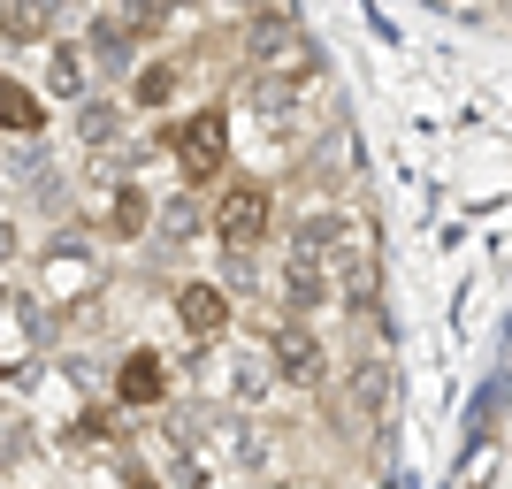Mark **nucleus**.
Returning a JSON list of instances; mask_svg holds the SVG:
<instances>
[{"label": "nucleus", "instance_id": "5", "mask_svg": "<svg viewBox=\"0 0 512 489\" xmlns=\"http://www.w3.org/2000/svg\"><path fill=\"white\" fill-rule=\"evenodd\" d=\"M77 46H85L92 77H138V69H146V39L130 31V16H100V8H92Z\"/></svg>", "mask_w": 512, "mask_h": 489}, {"label": "nucleus", "instance_id": "7", "mask_svg": "<svg viewBox=\"0 0 512 489\" xmlns=\"http://www.w3.org/2000/svg\"><path fill=\"white\" fill-rule=\"evenodd\" d=\"M230 314H237V298L222 291V283H207V276L176 283V329H184V337H192L199 352L230 337Z\"/></svg>", "mask_w": 512, "mask_h": 489}, {"label": "nucleus", "instance_id": "8", "mask_svg": "<svg viewBox=\"0 0 512 489\" xmlns=\"http://www.w3.org/2000/svg\"><path fill=\"white\" fill-rule=\"evenodd\" d=\"M115 405H130V413H146V405H169V360H161L153 344L123 352V367H115Z\"/></svg>", "mask_w": 512, "mask_h": 489}, {"label": "nucleus", "instance_id": "3", "mask_svg": "<svg viewBox=\"0 0 512 489\" xmlns=\"http://www.w3.org/2000/svg\"><path fill=\"white\" fill-rule=\"evenodd\" d=\"M268 367L283 390H321L329 383V344L306 321H268Z\"/></svg>", "mask_w": 512, "mask_h": 489}, {"label": "nucleus", "instance_id": "1", "mask_svg": "<svg viewBox=\"0 0 512 489\" xmlns=\"http://www.w3.org/2000/svg\"><path fill=\"white\" fill-rule=\"evenodd\" d=\"M276 237V192L260 176H222L214 192V245L222 253H260Z\"/></svg>", "mask_w": 512, "mask_h": 489}, {"label": "nucleus", "instance_id": "14", "mask_svg": "<svg viewBox=\"0 0 512 489\" xmlns=\"http://www.w3.org/2000/svg\"><path fill=\"white\" fill-rule=\"evenodd\" d=\"M107 192H115V199H107V237H146L153 230L146 184H130V176H123V184H107Z\"/></svg>", "mask_w": 512, "mask_h": 489}, {"label": "nucleus", "instance_id": "17", "mask_svg": "<svg viewBox=\"0 0 512 489\" xmlns=\"http://www.w3.org/2000/svg\"><path fill=\"white\" fill-rule=\"evenodd\" d=\"M230 467H237V474H268V467H276V444H268V428L230 421Z\"/></svg>", "mask_w": 512, "mask_h": 489}, {"label": "nucleus", "instance_id": "18", "mask_svg": "<svg viewBox=\"0 0 512 489\" xmlns=\"http://www.w3.org/2000/svg\"><path fill=\"white\" fill-rule=\"evenodd\" d=\"M268 390H276V367H268V344H260V352H245V360L230 367V398L237 405H260Z\"/></svg>", "mask_w": 512, "mask_h": 489}, {"label": "nucleus", "instance_id": "19", "mask_svg": "<svg viewBox=\"0 0 512 489\" xmlns=\"http://www.w3.org/2000/svg\"><path fill=\"white\" fill-rule=\"evenodd\" d=\"M352 398H360L367 413H383V405H390V367L383 360H360V367H352Z\"/></svg>", "mask_w": 512, "mask_h": 489}, {"label": "nucleus", "instance_id": "16", "mask_svg": "<svg viewBox=\"0 0 512 489\" xmlns=\"http://www.w3.org/2000/svg\"><path fill=\"white\" fill-rule=\"evenodd\" d=\"M329 268H337V291L352 298V306H375V276H383V268H375V253H367V245H344Z\"/></svg>", "mask_w": 512, "mask_h": 489}, {"label": "nucleus", "instance_id": "11", "mask_svg": "<svg viewBox=\"0 0 512 489\" xmlns=\"http://www.w3.org/2000/svg\"><path fill=\"white\" fill-rule=\"evenodd\" d=\"M46 92L69 100V107L92 100V62H85V46H77V39H54V46H46Z\"/></svg>", "mask_w": 512, "mask_h": 489}, {"label": "nucleus", "instance_id": "23", "mask_svg": "<svg viewBox=\"0 0 512 489\" xmlns=\"http://www.w3.org/2000/svg\"><path fill=\"white\" fill-rule=\"evenodd\" d=\"M16 253H23V230L8 222V214H0V268H16Z\"/></svg>", "mask_w": 512, "mask_h": 489}, {"label": "nucleus", "instance_id": "10", "mask_svg": "<svg viewBox=\"0 0 512 489\" xmlns=\"http://www.w3.org/2000/svg\"><path fill=\"white\" fill-rule=\"evenodd\" d=\"M199 230H214V207L199 192H169L161 207H153V245H169V253H176V245H192Z\"/></svg>", "mask_w": 512, "mask_h": 489}, {"label": "nucleus", "instance_id": "4", "mask_svg": "<svg viewBox=\"0 0 512 489\" xmlns=\"http://www.w3.org/2000/svg\"><path fill=\"white\" fill-rule=\"evenodd\" d=\"M39 283H46V291H31L39 306H54V291H69L77 306H85V298L100 291V260H92V245H85L77 230H62V237L39 253Z\"/></svg>", "mask_w": 512, "mask_h": 489}, {"label": "nucleus", "instance_id": "12", "mask_svg": "<svg viewBox=\"0 0 512 489\" xmlns=\"http://www.w3.org/2000/svg\"><path fill=\"white\" fill-rule=\"evenodd\" d=\"M0 130L8 138H46V92H31L23 77H0Z\"/></svg>", "mask_w": 512, "mask_h": 489}, {"label": "nucleus", "instance_id": "24", "mask_svg": "<svg viewBox=\"0 0 512 489\" xmlns=\"http://www.w3.org/2000/svg\"><path fill=\"white\" fill-rule=\"evenodd\" d=\"M8 314H16V291H8V283H0V321H8Z\"/></svg>", "mask_w": 512, "mask_h": 489}, {"label": "nucleus", "instance_id": "21", "mask_svg": "<svg viewBox=\"0 0 512 489\" xmlns=\"http://www.w3.org/2000/svg\"><path fill=\"white\" fill-rule=\"evenodd\" d=\"M69 444H77V451H100V444H115V413H92V405H85V413L69 421Z\"/></svg>", "mask_w": 512, "mask_h": 489}, {"label": "nucleus", "instance_id": "13", "mask_svg": "<svg viewBox=\"0 0 512 489\" xmlns=\"http://www.w3.org/2000/svg\"><path fill=\"white\" fill-rule=\"evenodd\" d=\"M0 39H16V46H54V39H69V23L54 16V8L8 0V8H0Z\"/></svg>", "mask_w": 512, "mask_h": 489}, {"label": "nucleus", "instance_id": "9", "mask_svg": "<svg viewBox=\"0 0 512 489\" xmlns=\"http://www.w3.org/2000/svg\"><path fill=\"white\" fill-rule=\"evenodd\" d=\"M69 130H77V146H85V153L115 161V153H123V100H115V92H92V100L69 115Z\"/></svg>", "mask_w": 512, "mask_h": 489}, {"label": "nucleus", "instance_id": "20", "mask_svg": "<svg viewBox=\"0 0 512 489\" xmlns=\"http://www.w3.org/2000/svg\"><path fill=\"white\" fill-rule=\"evenodd\" d=\"M39 428H23V421H8L0 428V467H39Z\"/></svg>", "mask_w": 512, "mask_h": 489}, {"label": "nucleus", "instance_id": "25", "mask_svg": "<svg viewBox=\"0 0 512 489\" xmlns=\"http://www.w3.org/2000/svg\"><path fill=\"white\" fill-rule=\"evenodd\" d=\"M283 489H329V482H314V474H299V482H283Z\"/></svg>", "mask_w": 512, "mask_h": 489}, {"label": "nucleus", "instance_id": "22", "mask_svg": "<svg viewBox=\"0 0 512 489\" xmlns=\"http://www.w3.org/2000/svg\"><path fill=\"white\" fill-rule=\"evenodd\" d=\"M222 276H230V291H253L260 268H253V253H222Z\"/></svg>", "mask_w": 512, "mask_h": 489}, {"label": "nucleus", "instance_id": "6", "mask_svg": "<svg viewBox=\"0 0 512 489\" xmlns=\"http://www.w3.org/2000/svg\"><path fill=\"white\" fill-rule=\"evenodd\" d=\"M276 306L283 314H321V306H337V268L314 253H283L276 260Z\"/></svg>", "mask_w": 512, "mask_h": 489}, {"label": "nucleus", "instance_id": "15", "mask_svg": "<svg viewBox=\"0 0 512 489\" xmlns=\"http://www.w3.org/2000/svg\"><path fill=\"white\" fill-rule=\"evenodd\" d=\"M176 85H184V62H169V54H146V69L130 77V107H169Z\"/></svg>", "mask_w": 512, "mask_h": 489}, {"label": "nucleus", "instance_id": "2", "mask_svg": "<svg viewBox=\"0 0 512 489\" xmlns=\"http://www.w3.org/2000/svg\"><path fill=\"white\" fill-rule=\"evenodd\" d=\"M161 138H169L176 169H184V192H214L222 184V169H230V115L222 107H199V115L169 123Z\"/></svg>", "mask_w": 512, "mask_h": 489}]
</instances>
